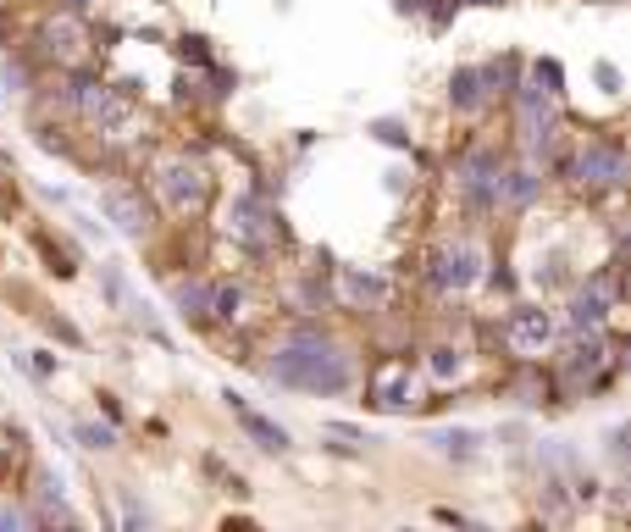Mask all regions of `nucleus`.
I'll return each instance as SVG.
<instances>
[{"label":"nucleus","instance_id":"nucleus-1","mask_svg":"<svg viewBox=\"0 0 631 532\" xmlns=\"http://www.w3.org/2000/svg\"><path fill=\"white\" fill-rule=\"evenodd\" d=\"M272 377L288 383V388H305V394H344L350 388V361L316 333H294L277 361H272Z\"/></svg>","mask_w":631,"mask_h":532},{"label":"nucleus","instance_id":"nucleus-2","mask_svg":"<svg viewBox=\"0 0 631 532\" xmlns=\"http://www.w3.org/2000/svg\"><path fill=\"white\" fill-rule=\"evenodd\" d=\"M100 289H106V300H111V306H117L128 322H139V328H144L155 344H173V333L162 328V317L150 311V300H139V295H133V284L122 278V266H100Z\"/></svg>","mask_w":631,"mask_h":532},{"label":"nucleus","instance_id":"nucleus-3","mask_svg":"<svg viewBox=\"0 0 631 532\" xmlns=\"http://www.w3.org/2000/svg\"><path fill=\"white\" fill-rule=\"evenodd\" d=\"M89 122L106 133V140H133V133H139V106H133L122 89L95 84V89H89Z\"/></svg>","mask_w":631,"mask_h":532},{"label":"nucleus","instance_id":"nucleus-4","mask_svg":"<svg viewBox=\"0 0 631 532\" xmlns=\"http://www.w3.org/2000/svg\"><path fill=\"white\" fill-rule=\"evenodd\" d=\"M228 233H233L239 244H250V250H272V244H277V222H272V211H266L255 195H239V200L228 206Z\"/></svg>","mask_w":631,"mask_h":532},{"label":"nucleus","instance_id":"nucleus-5","mask_svg":"<svg viewBox=\"0 0 631 532\" xmlns=\"http://www.w3.org/2000/svg\"><path fill=\"white\" fill-rule=\"evenodd\" d=\"M162 195L178 206V211H195L206 200V173L195 162H167L162 167Z\"/></svg>","mask_w":631,"mask_h":532},{"label":"nucleus","instance_id":"nucleus-6","mask_svg":"<svg viewBox=\"0 0 631 532\" xmlns=\"http://www.w3.org/2000/svg\"><path fill=\"white\" fill-rule=\"evenodd\" d=\"M549 339H554V317H549L543 306H521V311L510 317V344H516L521 355H543Z\"/></svg>","mask_w":631,"mask_h":532},{"label":"nucleus","instance_id":"nucleus-7","mask_svg":"<svg viewBox=\"0 0 631 532\" xmlns=\"http://www.w3.org/2000/svg\"><path fill=\"white\" fill-rule=\"evenodd\" d=\"M576 173H582V184L609 189V184L626 178V162H620V151H609V145H587V151L576 156Z\"/></svg>","mask_w":631,"mask_h":532},{"label":"nucleus","instance_id":"nucleus-8","mask_svg":"<svg viewBox=\"0 0 631 532\" xmlns=\"http://www.w3.org/2000/svg\"><path fill=\"white\" fill-rule=\"evenodd\" d=\"M228 411H233V417L244 422V433H250V439H255L261 450H277V455L288 450V433H283V428H277L272 417H261L255 406H244V399H239V394H228Z\"/></svg>","mask_w":631,"mask_h":532},{"label":"nucleus","instance_id":"nucleus-9","mask_svg":"<svg viewBox=\"0 0 631 532\" xmlns=\"http://www.w3.org/2000/svg\"><path fill=\"white\" fill-rule=\"evenodd\" d=\"M443 289H471L477 284V250L471 244H454V250H443L438 255V273H432Z\"/></svg>","mask_w":631,"mask_h":532},{"label":"nucleus","instance_id":"nucleus-10","mask_svg":"<svg viewBox=\"0 0 631 532\" xmlns=\"http://www.w3.org/2000/svg\"><path fill=\"white\" fill-rule=\"evenodd\" d=\"M372 399L383 411H405L410 406V366L405 361H388L383 372H377V383H372Z\"/></svg>","mask_w":631,"mask_h":532},{"label":"nucleus","instance_id":"nucleus-11","mask_svg":"<svg viewBox=\"0 0 631 532\" xmlns=\"http://www.w3.org/2000/svg\"><path fill=\"white\" fill-rule=\"evenodd\" d=\"M100 206H106V217H111L122 233H133V239L150 228V217H144V200H139L133 189H106V195H100Z\"/></svg>","mask_w":631,"mask_h":532},{"label":"nucleus","instance_id":"nucleus-12","mask_svg":"<svg viewBox=\"0 0 631 532\" xmlns=\"http://www.w3.org/2000/svg\"><path fill=\"white\" fill-rule=\"evenodd\" d=\"M344 295H350L355 306H383V300H388V278H377V273H361V266H350V273H344Z\"/></svg>","mask_w":631,"mask_h":532},{"label":"nucleus","instance_id":"nucleus-13","mask_svg":"<svg viewBox=\"0 0 631 532\" xmlns=\"http://www.w3.org/2000/svg\"><path fill=\"white\" fill-rule=\"evenodd\" d=\"M51 56H62V62H78L84 56V34H78V23L73 18H62V23H51Z\"/></svg>","mask_w":631,"mask_h":532},{"label":"nucleus","instance_id":"nucleus-14","mask_svg":"<svg viewBox=\"0 0 631 532\" xmlns=\"http://www.w3.org/2000/svg\"><path fill=\"white\" fill-rule=\"evenodd\" d=\"M173 300H178V311H184V317H195V322H200V317H211V289H206V284H178V289H173Z\"/></svg>","mask_w":631,"mask_h":532},{"label":"nucleus","instance_id":"nucleus-15","mask_svg":"<svg viewBox=\"0 0 631 532\" xmlns=\"http://www.w3.org/2000/svg\"><path fill=\"white\" fill-rule=\"evenodd\" d=\"M432 444H438L443 455H460V461H465V455H477L483 439L471 433V428H443V433H432Z\"/></svg>","mask_w":631,"mask_h":532},{"label":"nucleus","instance_id":"nucleus-16","mask_svg":"<svg viewBox=\"0 0 631 532\" xmlns=\"http://www.w3.org/2000/svg\"><path fill=\"white\" fill-rule=\"evenodd\" d=\"M477 84H483L477 67H460V73H454V106H465V111L483 106V89H477Z\"/></svg>","mask_w":631,"mask_h":532},{"label":"nucleus","instance_id":"nucleus-17","mask_svg":"<svg viewBox=\"0 0 631 532\" xmlns=\"http://www.w3.org/2000/svg\"><path fill=\"white\" fill-rule=\"evenodd\" d=\"M604 361V339L598 333H587V339H576V350H571V372L582 377V372H593Z\"/></svg>","mask_w":631,"mask_h":532},{"label":"nucleus","instance_id":"nucleus-18","mask_svg":"<svg viewBox=\"0 0 631 532\" xmlns=\"http://www.w3.org/2000/svg\"><path fill=\"white\" fill-rule=\"evenodd\" d=\"M499 195L516 200V206H527V200L538 195V178H532V173H510V178H499Z\"/></svg>","mask_w":631,"mask_h":532},{"label":"nucleus","instance_id":"nucleus-19","mask_svg":"<svg viewBox=\"0 0 631 532\" xmlns=\"http://www.w3.org/2000/svg\"><path fill=\"white\" fill-rule=\"evenodd\" d=\"M598 317H604V295H598V289H593V295H576L571 322H576V328H598Z\"/></svg>","mask_w":631,"mask_h":532},{"label":"nucleus","instance_id":"nucleus-20","mask_svg":"<svg viewBox=\"0 0 631 532\" xmlns=\"http://www.w3.org/2000/svg\"><path fill=\"white\" fill-rule=\"evenodd\" d=\"M78 439H84L89 450H111V444H117V433H111V428H100V422H84V428H78Z\"/></svg>","mask_w":631,"mask_h":532},{"label":"nucleus","instance_id":"nucleus-21","mask_svg":"<svg viewBox=\"0 0 631 532\" xmlns=\"http://www.w3.org/2000/svg\"><path fill=\"white\" fill-rule=\"evenodd\" d=\"M322 433H328V439H344V444H372V433H366V428H355V422H328Z\"/></svg>","mask_w":631,"mask_h":532},{"label":"nucleus","instance_id":"nucleus-22","mask_svg":"<svg viewBox=\"0 0 631 532\" xmlns=\"http://www.w3.org/2000/svg\"><path fill=\"white\" fill-rule=\"evenodd\" d=\"M432 372H438V377H449V372H460V361H454V350H438V355H432Z\"/></svg>","mask_w":631,"mask_h":532},{"label":"nucleus","instance_id":"nucleus-23","mask_svg":"<svg viewBox=\"0 0 631 532\" xmlns=\"http://www.w3.org/2000/svg\"><path fill=\"white\" fill-rule=\"evenodd\" d=\"M18 521H23L18 510H0V532H7V527H18Z\"/></svg>","mask_w":631,"mask_h":532},{"label":"nucleus","instance_id":"nucleus-24","mask_svg":"<svg viewBox=\"0 0 631 532\" xmlns=\"http://www.w3.org/2000/svg\"><path fill=\"white\" fill-rule=\"evenodd\" d=\"M67 7H89V0H67Z\"/></svg>","mask_w":631,"mask_h":532},{"label":"nucleus","instance_id":"nucleus-25","mask_svg":"<svg viewBox=\"0 0 631 532\" xmlns=\"http://www.w3.org/2000/svg\"><path fill=\"white\" fill-rule=\"evenodd\" d=\"M477 7H494V0H477Z\"/></svg>","mask_w":631,"mask_h":532}]
</instances>
